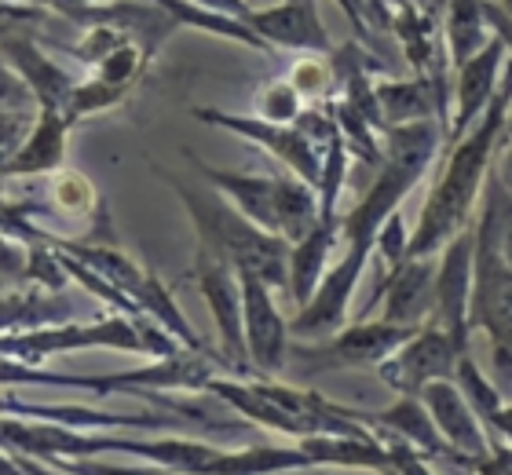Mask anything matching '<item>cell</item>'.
Returning a JSON list of instances; mask_svg holds the SVG:
<instances>
[{"mask_svg": "<svg viewBox=\"0 0 512 475\" xmlns=\"http://www.w3.org/2000/svg\"><path fill=\"white\" fill-rule=\"evenodd\" d=\"M512 117V63L502 88L487 106V114L472 125V132L461 143H454L447 154V165L439 172L436 187L428 194L425 209L417 216L414 238H410V260L439 256L461 231L472 227V212L480 201V190L491 180L494 154L502 147Z\"/></svg>", "mask_w": 512, "mask_h": 475, "instance_id": "obj_1", "label": "cell"}, {"mask_svg": "<svg viewBox=\"0 0 512 475\" xmlns=\"http://www.w3.org/2000/svg\"><path fill=\"white\" fill-rule=\"evenodd\" d=\"M443 136L447 132H443L439 121L399 125L384 136V161L374 183L366 187L363 198L355 201V209L341 220L344 256L330 267L333 282H341L344 289H359L366 260L377 249V234L399 212L403 198L421 183V176L432 169L439 147L447 143Z\"/></svg>", "mask_w": 512, "mask_h": 475, "instance_id": "obj_2", "label": "cell"}, {"mask_svg": "<svg viewBox=\"0 0 512 475\" xmlns=\"http://www.w3.org/2000/svg\"><path fill=\"white\" fill-rule=\"evenodd\" d=\"M169 180L176 187V194L183 198V205H187V212H191L205 249L224 256L238 275H256L260 282L271 285V289H289V256H293V245L286 238L256 227L246 212H238L235 205H227L216 194L187 187L176 176H169Z\"/></svg>", "mask_w": 512, "mask_h": 475, "instance_id": "obj_3", "label": "cell"}, {"mask_svg": "<svg viewBox=\"0 0 512 475\" xmlns=\"http://www.w3.org/2000/svg\"><path fill=\"white\" fill-rule=\"evenodd\" d=\"M472 329H483L491 340L512 333V264L498 242L494 209L483 201L476 220V282H472Z\"/></svg>", "mask_w": 512, "mask_h": 475, "instance_id": "obj_4", "label": "cell"}, {"mask_svg": "<svg viewBox=\"0 0 512 475\" xmlns=\"http://www.w3.org/2000/svg\"><path fill=\"white\" fill-rule=\"evenodd\" d=\"M461 355H469V351H461L443 326L428 322L395 351L392 359H384L377 366V377L395 395H421L436 380H454Z\"/></svg>", "mask_w": 512, "mask_h": 475, "instance_id": "obj_5", "label": "cell"}, {"mask_svg": "<svg viewBox=\"0 0 512 475\" xmlns=\"http://www.w3.org/2000/svg\"><path fill=\"white\" fill-rule=\"evenodd\" d=\"M194 117H198V121H209V125L227 128V132H238V136L253 139L256 147H264L267 154H275V158L282 161L293 176H300L304 183H311V187L319 190L326 150H322L300 125H275V121H264V117L224 114V110H194Z\"/></svg>", "mask_w": 512, "mask_h": 475, "instance_id": "obj_6", "label": "cell"}, {"mask_svg": "<svg viewBox=\"0 0 512 475\" xmlns=\"http://www.w3.org/2000/svg\"><path fill=\"white\" fill-rule=\"evenodd\" d=\"M414 333V326H395V322H384V318H377V322H355V326H344L341 333H333L326 344L300 348L297 355L308 362L311 370H363V366H374L377 370Z\"/></svg>", "mask_w": 512, "mask_h": 475, "instance_id": "obj_7", "label": "cell"}, {"mask_svg": "<svg viewBox=\"0 0 512 475\" xmlns=\"http://www.w3.org/2000/svg\"><path fill=\"white\" fill-rule=\"evenodd\" d=\"M194 282L202 289L205 304L213 311L216 329L224 337V355L235 370H249V348H246V311H242V282L238 271L227 264L224 256H216L213 249H198L194 260Z\"/></svg>", "mask_w": 512, "mask_h": 475, "instance_id": "obj_8", "label": "cell"}, {"mask_svg": "<svg viewBox=\"0 0 512 475\" xmlns=\"http://www.w3.org/2000/svg\"><path fill=\"white\" fill-rule=\"evenodd\" d=\"M472 282H476V223L439 253L436 318L432 322L447 329L461 351H469L472 337Z\"/></svg>", "mask_w": 512, "mask_h": 475, "instance_id": "obj_9", "label": "cell"}, {"mask_svg": "<svg viewBox=\"0 0 512 475\" xmlns=\"http://www.w3.org/2000/svg\"><path fill=\"white\" fill-rule=\"evenodd\" d=\"M436 282H439V256L403 260L388 271L374 293V304L384 300V322L395 326H428L436 318Z\"/></svg>", "mask_w": 512, "mask_h": 475, "instance_id": "obj_10", "label": "cell"}, {"mask_svg": "<svg viewBox=\"0 0 512 475\" xmlns=\"http://www.w3.org/2000/svg\"><path fill=\"white\" fill-rule=\"evenodd\" d=\"M505 59H509V52L494 37L480 55H472L469 63L454 70L458 85H454V117H450L447 128V147L461 143L472 132V125L487 114V106L494 103V95H498V88L505 81Z\"/></svg>", "mask_w": 512, "mask_h": 475, "instance_id": "obj_11", "label": "cell"}, {"mask_svg": "<svg viewBox=\"0 0 512 475\" xmlns=\"http://www.w3.org/2000/svg\"><path fill=\"white\" fill-rule=\"evenodd\" d=\"M242 282V311H246V348L249 362L260 373H278L286 362L289 322L278 311L271 285L256 275H238Z\"/></svg>", "mask_w": 512, "mask_h": 475, "instance_id": "obj_12", "label": "cell"}, {"mask_svg": "<svg viewBox=\"0 0 512 475\" xmlns=\"http://www.w3.org/2000/svg\"><path fill=\"white\" fill-rule=\"evenodd\" d=\"M246 26H253L267 44H278V48H293V52L308 55H333V41L326 26H322L315 0H282V4L264 11L253 8Z\"/></svg>", "mask_w": 512, "mask_h": 475, "instance_id": "obj_13", "label": "cell"}, {"mask_svg": "<svg viewBox=\"0 0 512 475\" xmlns=\"http://www.w3.org/2000/svg\"><path fill=\"white\" fill-rule=\"evenodd\" d=\"M421 402L428 406L436 428L443 432V439L450 443L454 454L465 457H487L491 454V432L480 421V413L472 410L469 399L461 395V388L454 380H436L421 391Z\"/></svg>", "mask_w": 512, "mask_h": 475, "instance_id": "obj_14", "label": "cell"}, {"mask_svg": "<svg viewBox=\"0 0 512 475\" xmlns=\"http://www.w3.org/2000/svg\"><path fill=\"white\" fill-rule=\"evenodd\" d=\"M374 95L388 132L417 121H439L443 132L450 128V103L428 77H381L374 81Z\"/></svg>", "mask_w": 512, "mask_h": 475, "instance_id": "obj_15", "label": "cell"}, {"mask_svg": "<svg viewBox=\"0 0 512 475\" xmlns=\"http://www.w3.org/2000/svg\"><path fill=\"white\" fill-rule=\"evenodd\" d=\"M352 413H355V421H363L366 428L395 435V439H403L406 446L421 450L428 461H443V457L450 454V443L436 428V421H432L428 406L421 402V395H399L388 410H377V413H363V410H352Z\"/></svg>", "mask_w": 512, "mask_h": 475, "instance_id": "obj_16", "label": "cell"}, {"mask_svg": "<svg viewBox=\"0 0 512 475\" xmlns=\"http://www.w3.org/2000/svg\"><path fill=\"white\" fill-rule=\"evenodd\" d=\"M198 172H202L216 190H224L227 198L235 201V209L246 212L256 227L278 234V176L224 172V169H213V165H202V161H198ZM278 238H282V234H278Z\"/></svg>", "mask_w": 512, "mask_h": 475, "instance_id": "obj_17", "label": "cell"}, {"mask_svg": "<svg viewBox=\"0 0 512 475\" xmlns=\"http://www.w3.org/2000/svg\"><path fill=\"white\" fill-rule=\"evenodd\" d=\"M337 238H341V220H319V227L304 242L293 245V256H289V293H293V300L300 307L315 296V289H319L326 271H330V253Z\"/></svg>", "mask_w": 512, "mask_h": 475, "instance_id": "obj_18", "label": "cell"}, {"mask_svg": "<svg viewBox=\"0 0 512 475\" xmlns=\"http://www.w3.org/2000/svg\"><path fill=\"white\" fill-rule=\"evenodd\" d=\"M443 37H447L450 66L458 70L494 41L491 19L483 0H443Z\"/></svg>", "mask_w": 512, "mask_h": 475, "instance_id": "obj_19", "label": "cell"}, {"mask_svg": "<svg viewBox=\"0 0 512 475\" xmlns=\"http://www.w3.org/2000/svg\"><path fill=\"white\" fill-rule=\"evenodd\" d=\"M66 121L63 110H41V121L33 128L30 143L15 150V158L0 169V176H30V172H48L63 161V139H66Z\"/></svg>", "mask_w": 512, "mask_h": 475, "instance_id": "obj_20", "label": "cell"}, {"mask_svg": "<svg viewBox=\"0 0 512 475\" xmlns=\"http://www.w3.org/2000/svg\"><path fill=\"white\" fill-rule=\"evenodd\" d=\"M454 384L461 388V395L469 399V406L476 413H480V421L487 424L494 417V413L505 406V395L491 384V377L487 373H480V366L472 362V355H461L458 362V373H454Z\"/></svg>", "mask_w": 512, "mask_h": 475, "instance_id": "obj_21", "label": "cell"}, {"mask_svg": "<svg viewBox=\"0 0 512 475\" xmlns=\"http://www.w3.org/2000/svg\"><path fill=\"white\" fill-rule=\"evenodd\" d=\"M300 99H304V95L293 88V81H271V85L260 92V117H264V121H275V125H297V117L304 114Z\"/></svg>", "mask_w": 512, "mask_h": 475, "instance_id": "obj_22", "label": "cell"}, {"mask_svg": "<svg viewBox=\"0 0 512 475\" xmlns=\"http://www.w3.org/2000/svg\"><path fill=\"white\" fill-rule=\"evenodd\" d=\"M293 88H297L304 99H322V95H330L333 81H337V70L330 63H322L319 55H311V59H300L293 66V74H289Z\"/></svg>", "mask_w": 512, "mask_h": 475, "instance_id": "obj_23", "label": "cell"}, {"mask_svg": "<svg viewBox=\"0 0 512 475\" xmlns=\"http://www.w3.org/2000/svg\"><path fill=\"white\" fill-rule=\"evenodd\" d=\"M483 201L494 209V220H498V242H502L505 260L512 264V190L505 187L498 172H491L487 190H483Z\"/></svg>", "mask_w": 512, "mask_h": 475, "instance_id": "obj_24", "label": "cell"}, {"mask_svg": "<svg viewBox=\"0 0 512 475\" xmlns=\"http://www.w3.org/2000/svg\"><path fill=\"white\" fill-rule=\"evenodd\" d=\"M410 238H414V231L406 227V220L399 216V212H395L392 220L381 227L374 253H381V260H384V267H388V271H392V267H399L403 260H410Z\"/></svg>", "mask_w": 512, "mask_h": 475, "instance_id": "obj_25", "label": "cell"}, {"mask_svg": "<svg viewBox=\"0 0 512 475\" xmlns=\"http://www.w3.org/2000/svg\"><path fill=\"white\" fill-rule=\"evenodd\" d=\"M55 194V205L66 212H85L88 201H92V187H88L85 176H77V172H63L52 187Z\"/></svg>", "mask_w": 512, "mask_h": 475, "instance_id": "obj_26", "label": "cell"}, {"mask_svg": "<svg viewBox=\"0 0 512 475\" xmlns=\"http://www.w3.org/2000/svg\"><path fill=\"white\" fill-rule=\"evenodd\" d=\"M483 8H487V19H491L494 37L505 44V52H509V63H512V15L502 8V4H494V0H483Z\"/></svg>", "mask_w": 512, "mask_h": 475, "instance_id": "obj_27", "label": "cell"}, {"mask_svg": "<svg viewBox=\"0 0 512 475\" xmlns=\"http://www.w3.org/2000/svg\"><path fill=\"white\" fill-rule=\"evenodd\" d=\"M487 432H491V439L512 443V402H505L502 410H498L491 421H487Z\"/></svg>", "mask_w": 512, "mask_h": 475, "instance_id": "obj_28", "label": "cell"}, {"mask_svg": "<svg viewBox=\"0 0 512 475\" xmlns=\"http://www.w3.org/2000/svg\"><path fill=\"white\" fill-rule=\"evenodd\" d=\"M363 4H366V22H374L377 30L392 33V8H388V0H363Z\"/></svg>", "mask_w": 512, "mask_h": 475, "instance_id": "obj_29", "label": "cell"}, {"mask_svg": "<svg viewBox=\"0 0 512 475\" xmlns=\"http://www.w3.org/2000/svg\"><path fill=\"white\" fill-rule=\"evenodd\" d=\"M498 176H502V183L512 190V143H509V147H505L502 161H498Z\"/></svg>", "mask_w": 512, "mask_h": 475, "instance_id": "obj_30", "label": "cell"}, {"mask_svg": "<svg viewBox=\"0 0 512 475\" xmlns=\"http://www.w3.org/2000/svg\"><path fill=\"white\" fill-rule=\"evenodd\" d=\"M421 4H436V0H388V8H421Z\"/></svg>", "mask_w": 512, "mask_h": 475, "instance_id": "obj_31", "label": "cell"}, {"mask_svg": "<svg viewBox=\"0 0 512 475\" xmlns=\"http://www.w3.org/2000/svg\"><path fill=\"white\" fill-rule=\"evenodd\" d=\"M498 4H502V8H505V11H509V15H512V0H498Z\"/></svg>", "mask_w": 512, "mask_h": 475, "instance_id": "obj_32", "label": "cell"}, {"mask_svg": "<svg viewBox=\"0 0 512 475\" xmlns=\"http://www.w3.org/2000/svg\"><path fill=\"white\" fill-rule=\"evenodd\" d=\"M505 139H512V117H509V132H505Z\"/></svg>", "mask_w": 512, "mask_h": 475, "instance_id": "obj_33", "label": "cell"}, {"mask_svg": "<svg viewBox=\"0 0 512 475\" xmlns=\"http://www.w3.org/2000/svg\"><path fill=\"white\" fill-rule=\"evenodd\" d=\"M286 475H289V472H286Z\"/></svg>", "mask_w": 512, "mask_h": 475, "instance_id": "obj_34", "label": "cell"}]
</instances>
